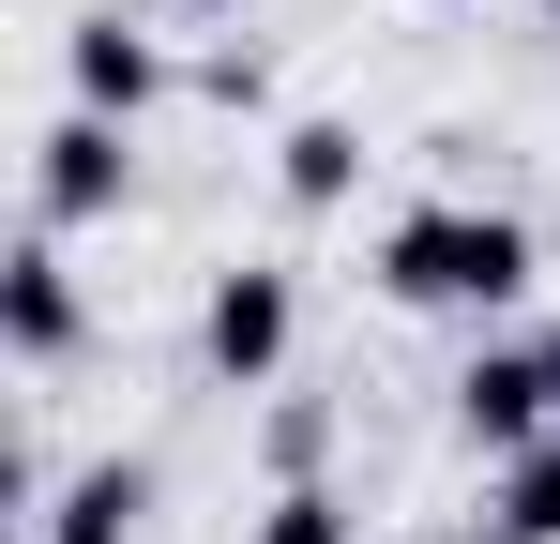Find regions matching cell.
I'll list each match as a JSON object with an SVG mask.
<instances>
[{"mask_svg":"<svg viewBox=\"0 0 560 544\" xmlns=\"http://www.w3.org/2000/svg\"><path fill=\"white\" fill-rule=\"evenodd\" d=\"M258 544H364V530H349V499H318V484H288L273 515H258Z\"/></svg>","mask_w":560,"mask_h":544,"instance_id":"cell-10","label":"cell"},{"mask_svg":"<svg viewBox=\"0 0 560 544\" xmlns=\"http://www.w3.org/2000/svg\"><path fill=\"white\" fill-rule=\"evenodd\" d=\"M121 181H137V152H121V121H46V152H31V227H92V212H121Z\"/></svg>","mask_w":560,"mask_h":544,"instance_id":"cell-4","label":"cell"},{"mask_svg":"<svg viewBox=\"0 0 560 544\" xmlns=\"http://www.w3.org/2000/svg\"><path fill=\"white\" fill-rule=\"evenodd\" d=\"M197 91H212V106H273V61H258V46H212Z\"/></svg>","mask_w":560,"mask_h":544,"instance_id":"cell-11","label":"cell"},{"mask_svg":"<svg viewBox=\"0 0 560 544\" xmlns=\"http://www.w3.org/2000/svg\"><path fill=\"white\" fill-rule=\"evenodd\" d=\"M77 318H92V303H77L61 227H31V243L0 258V333H15V363H61V348H77Z\"/></svg>","mask_w":560,"mask_h":544,"instance_id":"cell-6","label":"cell"},{"mask_svg":"<svg viewBox=\"0 0 560 544\" xmlns=\"http://www.w3.org/2000/svg\"><path fill=\"white\" fill-rule=\"evenodd\" d=\"M455 439L469 453H546L560 439V378H546V348H469V378H455Z\"/></svg>","mask_w":560,"mask_h":544,"instance_id":"cell-2","label":"cell"},{"mask_svg":"<svg viewBox=\"0 0 560 544\" xmlns=\"http://www.w3.org/2000/svg\"><path fill=\"white\" fill-rule=\"evenodd\" d=\"M500 544H560V439L500 469Z\"/></svg>","mask_w":560,"mask_h":544,"instance_id":"cell-9","label":"cell"},{"mask_svg":"<svg viewBox=\"0 0 560 544\" xmlns=\"http://www.w3.org/2000/svg\"><path fill=\"white\" fill-rule=\"evenodd\" d=\"M61 76H77L92 121H152V106H167V46L121 31V15H77V31H61Z\"/></svg>","mask_w":560,"mask_h":544,"instance_id":"cell-5","label":"cell"},{"mask_svg":"<svg viewBox=\"0 0 560 544\" xmlns=\"http://www.w3.org/2000/svg\"><path fill=\"white\" fill-rule=\"evenodd\" d=\"M273 181H288V212H349V197H364V137H349V121H288Z\"/></svg>","mask_w":560,"mask_h":544,"instance_id":"cell-8","label":"cell"},{"mask_svg":"<svg viewBox=\"0 0 560 544\" xmlns=\"http://www.w3.org/2000/svg\"><path fill=\"white\" fill-rule=\"evenodd\" d=\"M546 378H560V333H546Z\"/></svg>","mask_w":560,"mask_h":544,"instance_id":"cell-13","label":"cell"},{"mask_svg":"<svg viewBox=\"0 0 560 544\" xmlns=\"http://www.w3.org/2000/svg\"><path fill=\"white\" fill-rule=\"evenodd\" d=\"M167 15H243V0H167Z\"/></svg>","mask_w":560,"mask_h":544,"instance_id":"cell-12","label":"cell"},{"mask_svg":"<svg viewBox=\"0 0 560 544\" xmlns=\"http://www.w3.org/2000/svg\"><path fill=\"white\" fill-rule=\"evenodd\" d=\"M378 287H394V303H440V318H500V303L530 287V227H515V212H469V197L394 212V227H378Z\"/></svg>","mask_w":560,"mask_h":544,"instance_id":"cell-1","label":"cell"},{"mask_svg":"<svg viewBox=\"0 0 560 544\" xmlns=\"http://www.w3.org/2000/svg\"><path fill=\"white\" fill-rule=\"evenodd\" d=\"M546 15H560V0H546Z\"/></svg>","mask_w":560,"mask_h":544,"instance_id":"cell-15","label":"cell"},{"mask_svg":"<svg viewBox=\"0 0 560 544\" xmlns=\"http://www.w3.org/2000/svg\"><path fill=\"white\" fill-rule=\"evenodd\" d=\"M137 515H152V453H92L46 499V544H137Z\"/></svg>","mask_w":560,"mask_h":544,"instance_id":"cell-7","label":"cell"},{"mask_svg":"<svg viewBox=\"0 0 560 544\" xmlns=\"http://www.w3.org/2000/svg\"><path fill=\"white\" fill-rule=\"evenodd\" d=\"M303 333V303H288V272H212V303H197V363L228 378V393H258Z\"/></svg>","mask_w":560,"mask_h":544,"instance_id":"cell-3","label":"cell"},{"mask_svg":"<svg viewBox=\"0 0 560 544\" xmlns=\"http://www.w3.org/2000/svg\"><path fill=\"white\" fill-rule=\"evenodd\" d=\"M440 15H455V0H440Z\"/></svg>","mask_w":560,"mask_h":544,"instance_id":"cell-14","label":"cell"}]
</instances>
